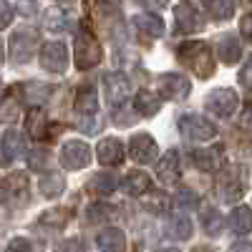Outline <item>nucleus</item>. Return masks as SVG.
<instances>
[{
	"instance_id": "4",
	"label": "nucleus",
	"mask_w": 252,
	"mask_h": 252,
	"mask_svg": "<svg viewBox=\"0 0 252 252\" xmlns=\"http://www.w3.org/2000/svg\"><path fill=\"white\" fill-rule=\"evenodd\" d=\"M204 106H207V111H212L215 116L227 119V116L235 114V109L240 106V103H237V94L235 91H229V89H215V91L207 94Z\"/></svg>"
},
{
	"instance_id": "45",
	"label": "nucleus",
	"mask_w": 252,
	"mask_h": 252,
	"mask_svg": "<svg viewBox=\"0 0 252 252\" xmlns=\"http://www.w3.org/2000/svg\"><path fill=\"white\" fill-rule=\"evenodd\" d=\"M229 252H252V245H247V242H237V245H232V250Z\"/></svg>"
},
{
	"instance_id": "7",
	"label": "nucleus",
	"mask_w": 252,
	"mask_h": 252,
	"mask_svg": "<svg viewBox=\"0 0 252 252\" xmlns=\"http://www.w3.org/2000/svg\"><path fill=\"white\" fill-rule=\"evenodd\" d=\"M38 51V38L35 33H28V31H20L10 38V61L15 63H26L35 56Z\"/></svg>"
},
{
	"instance_id": "28",
	"label": "nucleus",
	"mask_w": 252,
	"mask_h": 252,
	"mask_svg": "<svg viewBox=\"0 0 252 252\" xmlns=\"http://www.w3.org/2000/svg\"><path fill=\"white\" fill-rule=\"evenodd\" d=\"M174 18H177V31H179V33H192V31L199 28V20H197L194 10L189 8L187 3H182V5L174 10Z\"/></svg>"
},
{
	"instance_id": "9",
	"label": "nucleus",
	"mask_w": 252,
	"mask_h": 252,
	"mask_svg": "<svg viewBox=\"0 0 252 252\" xmlns=\"http://www.w3.org/2000/svg\"><path fill=\"white\" fill-rule=\"evenodd\" d=\"M129 152H131V157H134L136 164H149V161L157 159L159 146H157V141L149 134H136L129 141Z\"/></svg>"
},
{
	"instance_id": "43",
	"label": "nucleus",
	"mask_w": 252,
	"mask_h": 252,
	"mask_svg": "<svg viewBox=\"0 0 252 252\" xmlns=\"http://www.w3.org/2000/svg\"><path fill=\"white\" fill-rule=\"evenodd\" d=\"M177 202H179V204H197V197H194L192 192H179Z\"/></svg>"
},
{
	"instance_id": "17",
	"label": "nucleus",
	"mask_w": 252,
	"mask_h": 252,
	"mask_svg": "<svg viewBox=\"0 0 252 252\" xmlns=\"http://www.w3.org/2000/svg\"><path fill=\"white\" fill-rule=\"evenodd\" d=\"M149 189H152V179H149V174L141 172V169H134V172H129V174L124 177V192L126 194L144 197Z\"/></svg>"
},
{
	"instance_id": "1",
	"label": "nucleus",
	"mask_w": 252,
	"mask_h": 252,
	"mask_svg": "<svg viewBox=\"0 0 252 252\" xmlns=\"http://www.w3.org/2000/svg\"><path fill=\"white\" fill-rule=\"evenodd\" d=\"M177 58L199 78H209L215 73L212 51H209V43H204V40H187V43H182L177 51Z\"/></svg>"
},
{
	"instance_id": "3",
	"label": "nucleus",
	"mask_w": 252,
	"mask_h": 252,
	"mask_svg": "<svg viewBox=\"0 0 252 252\" xmlns=\"http://www.w3.org/2000/svg\"><path fill=\"white\" fill-rule=\"evenodd\" d=\"M101 56H103V51H101L98 40L91 33H81L76 38V66L81 71H89V68L98 66Z\"/></svg>"
},
{
	"instance_id": "13",
	"label": "nucleus",
	"mask_w": 252,
	"mask_h": 252,
	"mask_svg": "<svg viewBox=\"0 0 252 252\" xmlns=\"http://www.w3.org/2000/svg\"><path fill=\"white\" fill-rule=\"evenodd\" d=\"M98 252H124L126 250V235L119 227H103L96 235Z\"/></svg>"
},
{
	"instance_id": "25",
	"label": "nucleus",
	"mask_w": 252,
	"mask_h": 252,
	"mask_svg": "<svg viewBox=\"0 0 252 252\" xmlns=\"http://www.w3.org/2000/svg\"><path fill=\"white\" fill-rule=\"evenodd\" d=\"M38 189H40V194H43V197L53 199V197H58L63 189H66V179H63V174H58V172H51L46 177H40Z\"/></svg>"
},
{
	"instance_id": "30",
	"label": "nucleus",
	"mask_w": 252,
	"mask_h": 252,
	"mask_svg": "<svg viewBox=\"0 0 252 252\" xmlns=\"http://www.w3.org/2000/svg\"><path fill=\"white\" fill-rule=\"evenodd\" d=\"M116 187H119V182H116V177H111V174H96V177L89 182V189H91V192H96V194H111Z\"/></svg>"
},
{
	"instance_id": "10",
	"label": "nucleus",
	"mask_w": 252,
	"mask_h": 252,
	"mask_svg": "<svg viewBox=\"0 0 252 252\" xmlns=\"http://www.w3.org/2000/svg\"><path fill=\"white\" fill-rule=\"evenodd\" d=\"M26 194H28V177L26 174L5 177V182H3V202H5V207L26 202Z\"/></svg>"
},
{
	"instance_id": "12",
	"label": "nucleus",
	"mask_w": 252,
	"mask_h": 252,
	"mask_svg": "<svg viewBox=\"0 0 252 252\" xmlns=\"http://www.w3.org/2000/svg\"><path fill=\"white\" fill-rule=\"evenodd\" d=\"M96 157H98V164H103V166L121 164L124 161V144L119 139H114V136L101 139L98 146H96Z\"/></svg>"
},
{
	"instance_id": "33",
	"label": "nucleus",
	"mask_w": 252,
	"mask_h": 252,
	"mask_svg": "<svg viewBox=\"0 0 252 252\" xmlns=\"http://www.w3.org/2000/svg\"><path fill=\"white\" fill-rule=\"evenodd\" d=\"M68 220V215L63 212V209H51V212H46L43 217H40V224H46V227H63Z\"/></svg>"
},
{
	"instance_id": "6",
	"label": "nucleus",
	"mask_w": 252,
	"mask_h": 252,
	"mask_svg": "<svg viewBox=\"0 0 252 252\" xmlns=\"http://www.w3.org/2000/svg\"><path fill=\"white\" fill-rule=\"evenodd\" d=\"M61 161L66 169H83V166H89V161H91V146L86 141L71 139V141L63 144Z\"/></svg>"
},
{
	"instance_id": "27",
	"label": "nucleus",
	"mask_w": 252,
	"mask_h": 252,
	"mask_svg": "<svg viewBox=\"0 0 252 252\" xmlns=\"http://www.w3.org/2000/svg\"><path fill=\"white\" fill-rule=\"evenodd\" d=\"M134 103H136V111H139L141 116H154V114L161 109L159 94H152V91H139L136 98H134Z\"/></svg>"
},
{
	"instance_id": "41",
	"label": "nucleus",
	"mask_w": 252,
	"mask_h": 252,
	"mask_svg": "<svg viewBox=\"0 0 252 252\" xmlns=\"http://www.w3.org/2000/svg\"><path fill=\"white\" fill-rule=\"evenodd\" d=\"M240 31H242V35L252 43V13H250V15H242V20H240Z\"/></svg>"
},
{
	"instance_id": "35",
	"label": "nucleus",
	"mask_w": 252,
	"mask_h": 252,
	"mask_svg": "<svg viewBox=\"0 0 252 252\" xmlns=\"http://www.w3.org/2000/svg\"><path fill=\"white\" fill-rule=\"evenodd\" d=\"M240 86L245 89H252V56L247 58V63L240 68Z\"/></svg>"
},
{
	"instance_id": "31",
	"label": "nucleus",
	"mask_w": 252,
	"mask_h": 252,
	"mask_svg": "<svg viewBox=\"0 0 252 252\" xmlns=\"http://www.w3.org/2000/svg\"><path fill=\"white\" fill-rule=\"evenodd\" d=\"M28 134L33 139H43L46 136V114L40 109H33L28 114Z\"/></svg>"
},
{
	"instance_id": "15",
	"label": "nucleus",
	"mask_w": 252,
	"mask_h": 252,
	"mask_svg": "<svg viewBox=\"0 0 252 252\" xmlns=\"http://www.w3.org/2000/svg\"><path fill=\"white\" fill-rule=\"evenodd\" d=\"M3 164L8 166V164H13L18 157H23L26 154V141H23V136H20L15 129H8L5 134H3Z\"/></svg>"
},
{
	"instance_id": "22",
	"label": "nucleus",
	"mask_w": 252,
	"mask_h": 252,
	"mask_svg": "<svg viewBox=\"0 0 252 252\" xmlns=\"http://www.w3.org/2000/svg\"><path fill=\"white\" fill-rule=\"evenodd\" d=\"M192 220H189L184 212H177V215H172V220H169V224H166V235L169 237H174V240H189L192 237Z\"/></svg>"
},
{
	"instance_id": "8",
	"label": "nucleus",
	"mask_w": 252,
	"mask_h": 252,
	"mask_svg": "<svg viewBox=\"0 0 252 252\" xmlns=\"http://www.w3.org/2000/svg\"><path fill=\"white\" fill-rule=\"evenodd\" d=\"M159 94L164 98H172V101H179V98H187L189 89H192V83H189L187 76L182 73H164L159 76Z\"/></svg>"
},
{
	"instance_id": "2",
	"label": "nucleus",
	"mask_w": 252,
	"mask_h": 252,
	"mask_svg": "<svg viewBox=\"0 0 252 252\" xmlns=\"http://www.w3.org/2000/svg\"><path fill=\"white\" fill-rule=\"evenodd\" d=\"M179 129L187 139H192V141H207V139H215L217 136V126L199 116V114H187L179 119Z\"/></svg>"
},
{
	"instance_id": "11",
	"label": "nucleus",
	"mask_w": 252,
	"mask_h": 252,
	"mask_svg": "<svg viewBox=\"0 0 252 252\" xmlns=\"http://www.w3.org/2000/svg\"><path fill=\"white\" fill-rule=\"evenodd\" d=\"M182 174V159H179V152L177 149H169L157 164V177L164 182V184H174Z\"/></svg>"
},
{
	"instance_id": "26",
	"label": "nucleus",
	"mask_w": 252,
	"mask_h": 252,
	"mask_svg": "<svg viewBox=\"0 0 252 252\" xmlns=\"http://www.w3.org/2000/svg\"><path fill=\"white\" fill-rule=\"evenodd\" d=\"M242 56V43L237 35H222L220 38V58L224 63H237Z\"/></svg>"
},
{
	"instance_id": "20",
	"label": "nucleus",
	"mask_w": 252,
	"mask_h": 252,
	"mask_svg": "<svg viewBox=\"0 0 252 252\" xmlns=\"http://www.w3.org/2000/svg\"><path fill=\"white\" fill-rule=\"evenodd\" d=\"M229 229H232L235 235H247V232H252V209L250 207H245V204H240V207H235L232 212H229Z\"/></svg>"
},
{
	"instance_id": "32",
	"label": "nucleus",
	"mask_w": 252,
	"mask_h": 252,
	"mask_svg": "<svg viewBox=\"0 0 252 252\" xmlns=\"http://www.w3.org/2000/svg\"><path fill=\"white\" fill-rule=\"evenodd\" d=\"M66 23H68V18H66V13H63V10H58V8H51L48 10V15H46V28L48 31H63V28H66Z\"/></svg>"
},
{
	"instance_id": "24",
	"label": "nucleus",
	"mask_w": 252,
	"mask_h": 252,
	"mask_svg": "<svg viewBox=\"0 0 252 252\" xmlns=\"http://www.w3.org/2000/svg\"><path fill=\"white\" fill-rule=\"evenodd\" d=\"M202 227H204V232H207L209 237H220L222 229H224V220H222V215H220V209L204 207V209H202Z\"/></svg>"
},
{
	"instance_id": "14",
	"label": "nucleus",
	"mask_w": 252,
	"mask_h": 252,
	"mask_svg": "<svg viewBox=\"0 0 252 252\" xmlns=\"http://www.w3.org/2000/svg\"><path fill=\"white\" fill-rule=\"evenodd\" d=\"M103 83H106V98H109V103H124L126 98H129V94H131L129 78H126L124 73H109L106 78H103Z\"/></svg>"
},
{
	"instance_id": "46",
	"label": "nucleus",
	"mask_w": 252,
	"mask_h": 252,
	"mask_svg": "<svg viewBox=\"0 0 252 252\" xmlns=\"http://www.w3.org/2000/svg\"><path fill=\"white\" fill-rule=\"evenodd\" d=\"M154 252H179L177 247H159V250H154Z\"/></svg>"
},
{
	"instance_id": "29",
	"label": "nucleus",
	"mask_w": 252,
	"mask_h": 252,
	"mask_svg": "<svg viewBox=\"0 0 252 252\" xmlns=\"http://www.w3.org/2000/svg\"><path fill=\"white\" fill-rule=\"evenodd\" d=\"M207 10L215 20H229L235 15V0H207Z\"/></svg>"
},
{
	"instance_id": "23",
	"label": "nucleus",
	"mask_w": 252,
	"mask_h": 252,
	"mask_svg": "<svg viewBox=\"0 0 252 252\" xmlns=\"http://www.w3.org/2000/svg\"><path fill=\"white\" fill-rule=\"evenodd\" d=\"M51 94H53V86H48V83H26L23 86V98L31 106H43L51 98Z\"/></svg>"
},
{
	"instance_id": "42",
	"label": "nucleus",
	"mask_w": 252,
	"mask_h": 252,
	"mask_svg": "<svg viewBox=\"0 0 252 252\" xmlns=\"http://www.w3.org/2000/svg\"><path fill=\"white\" fill-rule=\"evenodd\" d=\"M89 217L96 222V220H103V217H106V209H103L101 204H94L91 209H89Z\"/></svg>"
},
{
	"instance_id": "18",
	"label": "nucleus",
	"mask_w": 252,
	"mask_h": 252,
	"mask_svg": "<svg viewBox=\"0 0 252 252\" xmlns=\"http://www.w3.org/2000/svg\"><path fill=\"white\" fill-rule=\"evenodd\" d=\"M76 111L81 116H96L98 111V94L94 86H83L76 94Z\"/></svg>"
},
{
	"instance_id": "44",
	"label": "nucleus",
	"mask_w": 252,
	"mask_h": 252,
	"mask_svg": "<svg viewBox=\"0 0 252 252\" xmlns=\"http://www.w3.org/2000/svg\"><path fill=\"white\" fill-rule=\"evenodd\" d=\"M35 3H33V0H23V3H20V10H23L26 15H33L35 13V8H33Z\"/></svg>"
},
{
	"instance_id": "39",
	"label": "nucleus",
	"mask_w": 252,
	"mask_h": 252,
	"mask_svg": "<svg viewBox=\"0 0 252 252\" xmlns=\"http://www.w3.org/2000/svg\"><path fill=\"white\" fill-rule=\"evenodd\" d=\"M46 159H48V154H46L43 149H38V152H33V154L28 157V161H31V166H33V169H43Z\"/></svg>"
},
{
	"instance_id": "19",
	"label": "nucleus",
	"mask_w": 252,
	"mask_h": 252,
	"mask_svg": "<svg viewBox=\"0 0 252 252\" xmlns=\"http://www.w3.org/2000/svg\"><path fill=\"white\" fill-rule=\"evenodd\" d=\"M194 164H197V169L202 172H212L220 166V159H222V149L220 146H202V149H197L192 154Z\"/></svg>"
},
{
	"instance_id": "5",
	"label": "nucleus",
	"mask_w": 252,
	"mask_h": 252,
	"mask_svg": "<svg viewBox=\"0 0 252 252\" xmlns=\"http://www.w3.org/2000/svg\"><path fill=\"white\" fill-rule=\"evenodd\" d=\"M40 66L48 73H63L68 68V48L61 40H51L40 48Z\"/></svg>"
},
{
	"instance_id": "21",
	"label": "nucleus",
	"mask_w": 252,
	"mask_h": 252,
	"mask_svg": "<svg viewBox=\"0 0 252 252\" xmlns=\"http://www.w3.org/2000/svg\"><path fill=\"white\" fill-rule=\"evenodd\" d=\"M134 26L144 33V35H149V38H159L164 35V20L152 15V13H139L134 15Z\"/></svg>"
},
{
	"instance_id": "16",
	"label": "nucleus",
	"mask_w": 252,
	"mask_h": 252,
	"mask_svg": "<svg viewBox=\"0 0 252 252\" xmlns=\"http://www.w3.org/2000/svg\"><path fill=\"white\" fill-rule=\"evenodd\" d=\"M217 189H220V194H222L224 199H237V197H242L245 184H242V179H240V172H237V169H227V172L220 177Z\"/></svg>"
},
{
	"instance_id": "34",
	"label": "nucleus",
	"mask_w": 252,
	"mask_h": 252,
	"mask_svg": "<svg viewBox=\"0 0 252 252\" xmlns=\"http://www.w3.org/2000/svg\"><path fill=\"white\" fill-rule=\"evenodd\" d=\"M53 252H86V247H83L81 240H63Z\"/></svg>"
},
{
	"instance_id": "40",
	"label": "nucleus",
	"mask_w": 252,
	"mask_h": 252,
	"mask_svg": "<svg viewBox=\"0 0 252 252\" xmlns=\"http://www.w3.org/2000/svg\"><path fill=\"white\" fill-rule=\"evenodd\" d=\"M0 10H3V15H0V26L8 28V26H10V18H13V8H10L8 0H3V3H0Z\"/></svg>"
},
{
	"instance_id": "38",
	"label": "nucleus",
	"mask_w": 252,
	"mask_h": 252,
	"mask_svg": "<svg viewBox=\"0 0 252 252\" xmlns=\"http://www.w3.org/2000/svg\"><path fill=\"white\" fill-rule=\"evenodd\" d=\"M18 114H20V111H18V109H13L10 96H5V101H3V121H8V124H10V121H15V119H18Z\"/></svg>"
},
{
	"instance_id": "36",
	"label": "nucleus",
	"mask_w": 252,
	"mask_h": 252,
	"mask_svg": "<svg viewBox=\"0 0 252 252\" xmlns=\"http://www.w3.org/2000/svg\"><path fill=\"white\" fill-rule=\"evenodd\" d=\"M5 252H33V247H31V242L26 237H15V240H10Z\"/></svg>"
},
{
	"instance_id": "37",
	"label": "nucleus",
	"mask_w": 252,
	"mask_h": 252,
	"mask_svg": "<svg viewBox=\"0 0 252 252\" xmlns=\"http://www.w3.org/2000/svg\"><path fill=\"white\" fill-rule=\"evenodd\" d=\"M240 129L247 131V134H252V103H250V106H245L242 114H240Z\"/></svg>"
}]
</instances>
